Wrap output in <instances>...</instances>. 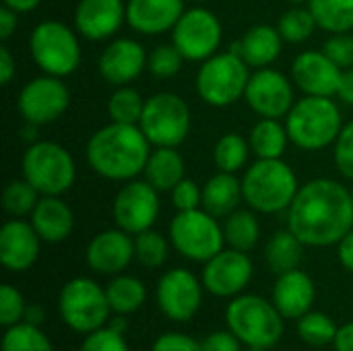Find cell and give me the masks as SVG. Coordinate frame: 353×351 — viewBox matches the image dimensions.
Returning <instances> with one entry per match:
<instances>
[{"instance_id":"10","label":"cell","mask_w":353,"mask_h":351,"mask_svg":"<svg viewBox=\"0 0 353 351\" xmlns=\"http://www.w3.org/2000/svg\"><path fill=\"white\" fill-rule=\"evenodd\" d=\"M190 108L180 95L161 91L145 101L139 126L153 147H180L190 134Z\"/></svg>"},{"instance_id":"57","label":"cell","mask_w":353,"mask_h":351,"mask_svg":"<svg viewBox=\"0 0 353 351\" xmlns=\"http://www.w3.org/2000/svg\"><path fill=\"white\" fill-rule=\"evenodd\" d=\"M246 351H267V350H261V348H248Z\"/></svg>"},{"instance_id":"50","label":"cell","mask_w":353,"mask_h":351,"mask_svg":"<svg viewBox=\"0 0 353 351\" xmlns=\"http://www.w3.org/2000/svg\"><path fill=\"white\" fill-rule=\"evenodd\" d=\"M17 25H19V12L2 4V8H0V39L6 41L17 31Z\"/></svg>"},{"instance_id":"28","label":"cell","mask_w":353,"mask_h":351,"mask_svg":"<svg viewBox=\"0 0 353 351\" xmlns=\"http://www.w3.org/2000/svg\"><path fill=\"white\" fill-rule=\"evenodd\" d=\"M184 157L178 147H153L145 166V180L159 192L172 190L180 180H184Z\"/></svg>"},{"instance_id":"39","label":"cell","mask_w":353,"mask_h":351,"mask_svg":"<svg viewBox=\"0 0 353 351\" xmlns=\"http://www.w3.org/2000/svg\"><path fill=\"white\" fill-rule=\"evenodd\" d=\"M39 199L41 194L25 178H21V180H12L6 184L2 192V207L12 217H25L33 213Z\"/></svg>"},{"instance_id":"45","label":"cell","mask_w":353,"mask_h":351,"mask_svg":"<svg viewBox=\"0 0 353 351\" xmlns=\"http://www.w3.org/2000/svg\"><path fill=\"white\" fill-rule=\"evenodd\" d=\"M172 203L178 211H192L203 207V188L190 178L180 180L172 190Z\"/></svg>"},{"instance_id":"34","label":"cell","mask_w":353,"mask_h":351,"mask_svg":"<svg viewBox=\"0 0 353 351\" xmlns=\"http://www.w3.org/2000/svg\"><path fill=\"white\" fill-rule=\"evenodd\" d=\"M145 101L141 93L128 85L116 87L114 93L108 99V118L110 122H120V124H139Z\"/></svg>"},{"instance_id":"27","label":"cell","mask_w":353,"mask_h":351,"mask_svg":"<svg viewBox=\"0 0 353 351\" xmlns=\"http://www.w3.org/2000/svg\"><path fill=\"white\" fill-rule=\"evenodd\" d=\"M244 201L242 180L230 172H217L203 186V209L213 217H228Z\"/></svg>"},{"instance_id":"24","label":"cell","mask_w":353,"mask_h":351,"mask_svg":"<svg viewBox=\"0 0 353 351\" xmlns=\"http://www.w3.org/2000/svg\"><path fill=\"white\" fill-rule=\"evenodd\" d=\"M316 298L314 281L308 273L294 269L281 273L273 285V304L283 319H302L312 310Z\"/></svg>"},{"instance_id":"9","label":"cell","mask_w":353,"mask_h":351,"mask_svg":"<svg viewBox=\"0 0 353 351\" xmlns=\"http://www.w3.org/2000/svg\"><path fill=\"white\" fill-rule=\"evenodd\" d=\"M58 312L74 333L89 335L108 323L112 308L105 290L97 281L74 277L60 290Z\"/></svg>"},{"instance_id":"21","label":"cell","mask_w":353,"mask_h":351,"mask_svg":"<svg viewBox=\"0 0 353 351\" xmlns=\"http://www.w3.org/2000/svg\"><path fill=\"white\" fill-rule=\"evenodd\" d=\"M85 259L91 271L101 275H118L134 259V240L120 228L103 230L89 242Z\"/></svg>"},{"instance_id":"11","label":"cell","mask_w":353,"mask_h":351,"mask_svg":"<svg viewBox=\"0 0 353 351\" xmlns=\"http://www.w3.org/2000/svg\"><path fill=\"white\" fill-rule=\"evenodd\" d=\"M170 242L184 259L207 263L223 250L225 236L223 228L217 223V217L201 207L176 213L170 223Z\"/></svg>"},{"instance_id":"5","label":"cell","mask_w":353,"mask_h":351,"mask_svg":"<svg viewBox=\"0 0 353 351\" xmlns=\"http://www.w3.org/2000/svg\"><path fill=\"white\" fill-rule=\"evenodd\" d=\"M225 323L248 348L271 350L283 337L281 312L261 296H236L225 310Z\"/></svg>"},{"instance_id":"55","label":"cell","mask_w":353,"mask_h":351,"mask_svg":"<svg viewBox=\"0 0 353 351\" xmlns=\"http://www.w3.org/2000/svg\"><path fill=\"white\" fill-rule=\"evenodd\" d=\"M43 319H46V312H43V308H41V306H37V304H33V306H27V310H25V317H23V321H25V323L37 325V327L43 323Z\"/></svg>"},{"instance_id":"6","label":"cell","mask_w":353,"mask_h":351,"mask_svg":"<svg viewBox=\"0 0 353 351\" xmlns=\"http://www.w3.org/2000/svg\"><path fill=\"white\" fill-rule=\"evenodd\" d=\"M23 178L41 197H62L77 180L72 155L54 141H35L23 153Z\"/></svg>"},{"instance_id":"14","label":"cell","mask_w":353,"mask_h":351,"mask_svg":"<svg viewBox=\"0 0 353 351\" xmlns=\"http://www.w3.org/2000/svg\"><path fill=\"white\" fill-rule=\"evenodd\" d=\"M70 103L68 87L62 83L60 77L41 74L31 81H27L19 93V112L25 118V122L41 126L56 122Z\"/></svg>"},{"instance_id":"40","label":"cell","mask_w":353,"mask_h":351,"mask_svg":"<svg viewBox=\"0 0 353 351\" xmlns=\"http://www.w3.org/2000/svg\"><path fill=\"white\" fill-rule=\"evenodd\" d=\"M134 259L147 269H159L168 261V240L153 228L134 236Z\"/></svg>"},{"instance_id":"23","label":"cell","mask_w":353,"mask_h":351,"mask_svg":"<svg viewBox=\"0 0 353 351\" xmlns=\"http://www.w3.org/2000/svg\"><path fill=\"white\" fill-rule=\"evenodd\" d=\"M184 0H126V23L143 35L172 31L184 12Z\"/></svg>"},{"instance_id":"36","label":"cell","mask_w":353,"mask_h":351,"mask_svg":"<svg viewBox=\"0 0 353 351\" xmlns=\"http://www.w3.org/2000/svg\"><path fill=\"white\" fill-rule=\"evenodd\" d=\"M2 351H54V348L50 337L37 325L21 321L6 329Z\"/></svg>"},{"instance_id":"58","label":"cell","mask_w":353,"mask_h":351,"mask_svg":"<svg viewBox=\"0 0 353 351\" xmlns=\"http://www.w3.org/2000/svg\"><path fill=\"white\" fill-rule=\"evenodd\" d=\"M192 2H209V0H192Z\"/></svg>"},{"instance_id":"7","label":"cell","mask_w":353,"mask_h":351,"mask_svg":"<svg viewBox=\"0 0 353 351\" xmlns=\"http://www.w3.org/2000/svg\"><path fill=\"white\" fill-rule=\"evenodd\" d=\"M29 52L43 74L68 77L81 64V41L77 29L50 19L35 25L29 35Z\"/></svg>"},{"instance_id":"53","label":"cell","mask_w":353,"mask_h":351,"mask_svg":"<svg viewBox=\"0 0 353 351\" xmlns=\"http://www.w3.org/2000/svg\"><path fill=\"white\" fill-rule=\"evenodd\" d=\"M333 345H335V351H353V323L339 327Z\"/></svg>"},{"instance_id":"59","label":"cell","mask_w":353,"mask_h":351,"mask_svg":"<svg viewBox=\"0 0 353 351\" xmlns=\"http://www.w3.org/2000/svg\"><path fill=\"white\" fill-rule=\"evenodd\" d=\"M352 201H353V188H352Z\"/></svg>"},{"instance_id":"31","label":"cell","mask_w":353,"mask_h":351,"mask_svg":"<svg viewBox=\"0 0 353 351\" xmlns=\"http://www.w3.org/2000/svg\"><path fill=\"white\" fill-rule=\"evenodd\" d=\"M223 236L230 248L240 252H250L261 240V223L254 211L238 209L232 215H228L223 223Z\"/></svg>"},{"instance_id":"47","label":"cell","mask_w":353,"mask_h":351,"mask_svg":"<svg viewBox=\"0 0 353 351\" xmlns=\"http://www.w3.org/2000/svg\"><path fill=\"white\" fill-rule=\"evenodd\" d=\"M151 351H201V343L184 333H163L155 339Z\"/></svg>"},{"instance_id":"4","label":"cell","mask_w":353,"mask_h":351,"mask_svg":"<svg viewBox=\"0 0 353 351\" xmlns=\"http://www.w3.org/2000/svg\"><path fill=\"white\" fill-rule=\"evenodd\" d=\"M298 190V178L283 159H256L242 178L244 201L256 213L288 211Z\"/></svg>"},{"instance_id":"22","label":"cell","mask_w":353,"mask_h":351,"mask_svg":"<svg viewBox=\"0 0 353 351\" xmlns=\"http://www.w3.org/2000/svg\"><path fill=\"white\" fill-rule=\"evenodd\" d=\"M39 244L41 238L31 221L27 223L21 217H14L0 230V261L8 271H27L39 257Z\"/></svg>"},{"instance_id":"33","label":"cell","mask_w":353,"mask_h":351,"mask_svg":"<svg viewBox=\"0 0 353 351\" xmlns=\"http://www.w3.org/2000/svg\"><path fill=\"white\" fill-rule=\"evenodd\" d=\"M308 8L327 33H350L353 29V0H310Z\"/></svg>"},{"instance_id":"48","label":"cell","mask_w":353,"mask_h":351,"mask_svg":"<svg viewBox=\"0 0 353 351\" xmlns=\"http://www.w3.org/2000/svg\"><path fill=\"white\" fill-rule=\"evenodd\" d=\"M240 343L232 331H215L201 341V351H242Z\"/></svg>"},{"instance_id":"42","label":"cell","mask_w":353,"mask_h":351,"mask_svg":"<svg viewBox=\"0 0 353 351\" xmlns=\"http://www.w3.org/2000/svg\"><path fill=\"white\" fill-rule=\"evenodd\" d=\"M27 310V304L21 296V292L12 285H2L0 288V323L2 327H12L23 321Z\"/></svg>"},{"instance_id":"2","label":"cell","mask_w":353,"mask_h":351,"mask_svg":"<svg viewBox=\"0 0 353 351\" xmlns=\"http://www.w3.org/2000/svg\"><path fill=\"white\" fill-rule=\"evenodd\" d=\"M151 143L139 124L110 122L87 141V163L105 180L128 182L145 172Z\"/></svg>"},{"instance_id":"17","label":"cell","mask_w":353,"mask_h":351,"mask_svg":"<svg viewBox=\"0 0 353 351\" xmlns=\"http://www.w3.org/2000/svg\"><path fill=\"white\" fill-rule=\"evenodd\" d=\"M252 261L248 252L240 250H221L205 263L203 285L209 294L217 298H236L252 279Z\"/></svg>"},{"instance_id":"15","label":"cell","mask_w":353,"mask_h":351,"mask_svg":"<svg viewBox=\"0 0 353 351\" xmlns=\"http://www.w3.org/2000/svg\"><path fill=\"white\" fill-rule=\"evenodd\" d=\"M246 103L261 118H285L296 103L294 83L275 68H256L244 93Z\"/></svg>"},{"instance_id":"49","label":"cell","mask_w":353,"mask_h":351,"mask_svg":"<svg viewBox=\"0 0 353 351\" xmlns=\"http://www.w3.org/2000/svg\"><path fill=\"white\" fill-rule=\"evenodd\" d=\"M17 74V60L6 46H0V83L6 87Z\"/></svg>"},{"instance_id":"54","label":"cell","mask_w":353,"mask_h":351,"mask_svg":"<svg viewBox=\"0 0 353 351\" xmlns=\"http://www.w3.org/2000/svg\"><path fill=\"white\" fill-rule=\"evenodd\" d=\"M2 2H4V6L17 10L19 14L21 12H31L41 4V0H2Z\"/></svg>"},{"instance_id":"8","label":"cell","mask_w":353,"mask_h":351,"mask_svg":"<svg viewBox=\"0 0 353 351\" xmlns=\"http://www.w3.org/2000/svg\"><path fill=\"white\" fill-rule=\"evenodd\" d=\"M250 81V66L234 50L217 52L205 62L196 72V93L213 108H228L236 103L246 93Z\"/></svg>"},{"instance_id":"43","label":"cell","mask_w":353,"mask_h":351,"mask_svg":"<svg viewBox=\"0 0 353 351\" xmlns=\"http://www.w3.org/2000/svg\"><path fill=\"white\" fill-rule=\"evenodd\" d=\"M79 351H130L128 343L124 339V333L112 329V327H101L93 333H89Z\"/></svg>"},{"instance_id":"19","label":"cell","mask_w":353,"mask_h":351,"mask_svg":"<svg viewBox=\"0 0 353 351\" xmlns=\"http://www.w3.org/2000/svg\"><path fill=\"white\" fill-rule=\"evenodd\" d=\"M341 72L343 68H339L323 50L302 52L292 64V81L304 95H337Z\"/></svg>"},{"instance_id":"26","label":"cell","mask_w":353,"mask_h":351,"mask_svg":"<svg viewBox=\"0 0 353 351\" xmlns=\"http://www.w3.org/2000/svg\"><path fill=\"white\" fill-rule=\"evenodd\" d=\"M31 225L41 242L58 244L72 234V209L60 197H41L31 213Z\"/></svg>"},{"instance_id":"56","label":"cell","mask_w":353,"mask_h":351,"mask_svg":"<svg viewBox=\"0 0 353 351\" xmlns=\"http://www.w3.org/2000/svg\"><path fill=\"white\" fill-rule=\"evenodd\" d=\"M288 2H292L294 6H300V4H308L310 0H288Z\"/></svg>"},{"instance_id":"38","label":"cell","mask_w":353,"mask_h":351,"mask_svg":"<svg viewBox=\"0 0 353 351\" xmlns=\"http://www.w3.org/2000/svg\"><path fill=\"white\" fill-rule=\"evenodd\" d=\"M337 325L331 317L325 312L310 310L302 319H298V335L302 337L304 343L314 345V348H325L335 341L337 337Z\"/></svg>"},{"instance_id":"25","label":"cell","mask_w":353,"mask_h":351,"mask_svg":"<svg viewBox=\"0 0 353 351\" xmlns=\"http://www.w3.org/2000/svg\"><path fill=\"white\" fill-rule=\"evenodd\" d=\"M281 46H283V37L277 27L254 25L230 50L240 54L250 68H267L279 58Z\"/></svg>"},{"instance_id":"3","label":"cell","mask_w":353,"mask_h":351,"mask_svg":"<svg viewBox=\"0 0 353 351\" xmlns=\"http://www.w3.org/2000/svg\"><path fill=\"white\" fill-rule=\"evenodd\" d=\"M285 128L296 147L304 151H321L335 145L343 128L341 110L333 97L304 95L285 116Z\"/></svg>"},{"instance_id":"29","label":"cell","mask_w":353,"mask_h":351,"mask_svg":"<svg viewBox=\"0 0 353 351\" xmlns=\"http://www.w3.org/2000/svg\"><path fill=\"white\" fill-rule=\"evenodd\" d=\"M248 143L256 159H281L288 143L292 141L285 124H281L277 118H261L252 126Z\"/></svg>"},{"instance_id":"12","label":"cell","mask_w":353,"mask_h":351,"mask_svg":"<svg viewBox=\"0 0 353 351\" xmlns=\"http://www.w3.org/2000/svg\"><path fill=\"white\" fill-rule=\"evenodd\" d=\"M223 27L215 12L203 6H192L182 12L172 29V43L188 62H205L217 54Z\"/></svg>"},{"instance_id":"32","label":"cell","mask_w":353,"mask_h":351,"mask_svg":"<svg viewBox=\"0 0 353 351\" xmlns=\"http://www.w3.org/2000/svg\"><path fill=\"white\" fill-rule=\"evenodd\" d=\"M105 294H108V302H110L112 312L122 314V317L137 312L145 304V298H147V290H145L143 281L132 277V275L114 277L108 283Z\"/></svg>"},{"instance_id":"44","label":"cell","mask_w":353,"mask_h":351,"mask_svg":"<svg viewBox=\"0 0 353 351\" xmlns=\"http://www.w3.org/2000/svg\"><path fill=\"white\" fill-rule=\"evenodd\" d=\"M335 166L347 180H353V120L343 124L335 145H333Z\"/></svg>"},{"instance_id":"51","label":"cell","mask_w":353,"mask_h":351,"mask_svg":"<svg viewBox=\"0 0 353 351\" xmlns=\"http://www.w3.org/2000/svg\"><path fill=\"white\" fill-rule=\"evenodd\" d=\"M337 97L347 103L353 106V68H345L341 72V79H339V87H337Z\"/></svg>"},{"instance_id":"52","label":"cell","mask_w":353,"mask_h":351,"mask_svg":"<svg viewBox=\"0 0 353 351\" xmlns=\"http://www.w3.org/2000/svg\"><path fill=\"white\" fill-rule=\"evenodd\" d=\"M337 257L339 263L353 273V230L337 244Z\"/></svg>"},{"instance_id":"16","label":"cell","mask_w":353,"mask_h":351,"mask_svg":"<svg viewBox=\"0 0 353 351\" xmlns=\"http://www.w3.org/2000/svg\"><path fill=\"white\" fill-rule=\"evenodd\" d=\"M203 288L188 269H170L157 283V306L170 321L186 323L201 308Z\"/></svg>"},{"instance_id":"46","label":"cell","mask_w":353,"mask_h":351,"mask_svg":"<svg viewBox=\"0 0 353 351\" xmlns=\"http://www.w3.org/2000/svg\"><path fill=\"white\" fill-rule=\"evenodd\" d=\"M323 52L339 66V68H352L353 66V35L350 33H335L329 37L323 46Z\"/></svg>"},{"instance_id":"18","label":"cell","mask_w":353,"mask_h":351,"mask_svg":"<svg viewBox=\"0 0 353 351\" xmlns=\"http://www.w3.org/2000/svg\"><path fill=\"white\" fill-rule=\"evenodd\" d=\"M147 64H149V56L145 48L132 37L112 39L103 48L97 60L101 79L114 87H122L139 79L141 72L147 68Z\"/></svg>"},{"instance_id":"13","label":"cell","mask_w":353,"mask_h":351,"mask_svg":"<svg viewBox=\"0 0 353 351\" xmlns=\"http://www.w3.org/2000/svg\"><path fill=\"white\" fill-rule=\"evenodd\" d=\"M112 215L116 228L130 236L151 230L159 217V190L147 180H128L114 197Z\"/></svg>"},{"instance_id":"1","label":"cell","mask_w":353,"mask_h":351,"mask_svg":"<svg viewBox=\"0 0 353 351\" xmlns=\"http://www.w3.org/2000/svg\"><path fill=\"white\" fill-rule=\"evenodd\" d=\"M288 230L304 246L339 244L353 230L352 190L331 178L302 184L288 209Z\"/></svg>"},{"instance_id":"37","label":"cell","mask_w":353,"mask_h":351,"mask_svg":"<svg viewBox=\"0 0 353 351\" xmlns=\"http://www.w3.org/2000/svg\"><path fill=\"white\" fill-rule=\"evenodd\" d=\"M316 27H319L316 19L310 12L308 4L306 6L300 4V6L285 10L277 21V29H279L283 41H290V43H302V41L310 39V35L314 33Z\"/></svg>"},{"instance_id":"30","label":"cell","mask_w":353,"mask_h":351,"mask_svg":"<svg viewBox=\"0 0 353 351\" xmlns=\"http://www.w3.org/2000/svg\"><path fill=\"white\" fill-rule=\"evenodd\" d=\"M302 254H304V244L290 230L275 232L269 238L267 248H265L267 263H269L271 271L277 275L298 269L302 263Z\"/></svg>"},{"instance_id":"20","label":"cell","mask_w":353,"mask_h":351,"mask_svg":"<svg viewBox=\"0 0 353 351\" xmlns=\"http://www.w3.org/2000/svg\"><path fill=\"white\" fill-rule=\"evenodd\" d=\"M124 23V0H79L74 8V29L89 41H103L114 37Z\"/></svg>"},{"instance_id":"35","label":"cell","mask_w":353,"mask_h":351,"mask_svg":"<svg viewBox=\"0 0 353 351\" xmlns=\"http://www.w3.org/2000/svg\"><path fill=\"white\" fill-rule=\"evenodd\" d=\"M250 143L238 134V132H228L223 134L217 145H215V151H213V161L217 166L219 172H230V174H236L240 172L246 161H248V153H250Z\"/></svg>"},{"instance_id":"41","label":"cell","mask_w":353,"mask_h":351,"mask_svg":"<svg viewBox=\"0 0 353 351\" xmlns=\"http://www.w3.org/2000/svg\"><path fill=\"white\" fill-rule=\"evenodd\" d=\"M184 56L178 52L174 43H159L149 54V70L157 79H172L180 72Z\"/></svg>"}]
</instances>
